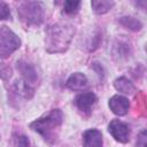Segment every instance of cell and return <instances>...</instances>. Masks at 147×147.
I'll return each instance as SVG.
<instances>
[{"label": "cell", "instance_id": "cell-8", "mask_svg": "<svg viewBox=\"0 0 147 147\" xmlns=\"http://www.w3.org/2000/svg\"><path fill=\"white\" fill-rule=\"evenodd\" d=\"M83 147H102V134L96 129H88L83 133Z\"/></svg>", "mask_w": 147, "mask_h": 147}, {"label": "cell", "instance_id": "cell-1", "mask_svg": "<svg viewBox=\"0 0 147 147\" xmlns=\"http://www.w3.org/2000/svg\"><path fill=\"white\" fill-rule=\"evenodd\" d=\"M63 122V115L60 109L51 110L46 116L40 117L30 124V127L38 132L47 142H54L57 138L60 126Z\"/></svg>", "mask_w": 147, "mask_h": 147}, {"label": "cell", "instance_id": "cell-12", "mask_svg": "<svg viewBox=\"0 0 147 147\" xmlns=\"http://www.w3.org/2000/svg\"><path fill=\"white\" fill-rule=\"evenodd\" d=\"M14 92L17 95L23 96L25 99H30L33 94V90L31 88L30 84L26 83L24 79H17L14 83Z\"/></svg>", "mask_w": 147, "mask_h": 147}, {"label": "cell", "instance_id": "cell-18", "mask_svg": "<svg viewBox=\"0 0 147 147\" xmlns=\"http://www.w3.org/2000/svg\"><path fill=\"white\" fill-rule=\"evenodd\" d=\"M136 147H147V136H146V130H142L138 137H137V142Z\"/></svg>", "mask_w": 147, "mask_h": 147}, {"label": "cell", "instance_id": "cell-5", "mask_svg": "<svg viewBox=\"0 0 147 147\" xmlns=\"http://www.w3.org/2000/svg\"><path fill=\"white\" fill-rule=\"evenodd\" d=\"M108 131L113 136V138L122 144H126L130 140V127L126 123L119 119H113L108 125Z\"/></svg>", "mask_w": 147, "mask_h": 147}, {"label": "cell", "instance_id": "cell-4", "mask_svg": "<svg viewBox=\"0 0 147 147\" xmlns=\"http://www.w3.org/2000/svg\"><path fill=\"white\" fill-rule=\"evenodd\" d=\"M21 46L20 38L7 26H0V59L11 55Z\"/></svg>", "mask_w": 147, "mask_h": 147}, {"label": "cell", "instance_id": "cell-11", "mask_svg": "<svg viewBox=\"0 0 147 147\" xmlns=\"http://www.w3.org/2000/svg\"><path fill=\"white\" fill-rule=\"evenodd\" d=\"M87 86V78L82 72L72 74L67 80V87L72 91H80Z\"/></svg>", "mask_w": 147, "mask_h": 147}, {"label": "cell", "instance_id": "cell-3", "mask_svg": "<svg viewBox=\"0 0 147 147\" xmlns=\"http://www.w3.org/2000/svg\"><path fill=\"white\" fill-rule=\"evenodd\" d=\"M17 13L21 21L25 25H39L44 20V8L41 3L37 1L21 3Z\"/></svg>", "mask_w": 147, "mask_h": 147}, {"label": "cell", "instance_id": "cell-16", "mask_svg": "<svg viewBox=\"0 0 147 147\" xmlns=\"http://www.w3.org/2000/svg\"><path fill=\"white\" fill-rule=\"evenodd\" d=\"M79 6H80V2H79V1L68 0V1H65L64 5H63V11H64L65 14H75V13L78 11Z\"/></svg>", "mask_w": 147, "mask_h": 147}, {"label": "cell", "instance_id": "cell-19", "mask_svg": "<svg viewBox=\"0 0 147 147\" xmlns=\"http://www.w3.org/2000/svg\"><path fill=\"white\" fill-rule=\"evenodd\" d=\"M10 16V9L7 3L0 2V20H7Z\"/></svg>", "mask_w": 147, "mask_h": 147}, {"label": "cell", "instance_id": "cell-15", "mask_svg": "<svg viewBox=\"0 0 147 147\" xmlns=\"http://www.w3.org/2000/svg\"><path fill=\"white\" fill-rule=\"evenodd\" d=\"M91 6L94 10V13L96 14H105L107 11H109V9H111V7L114 6L113 1H107V0H94L91 2Z\"/></svg>", "mask_w": 147, "mask_h": 147}, {"label": "cell", "instance_id": "cell-10", "mask_svg": "<svg viewBox=\"0 0 147 147\" xmlns=\"http://www.w3.org/2000/svg\"><path fill=\"white\" fill-rule=\"evenodd\" d=\"M17 69L18 71L22 74L23 79L29 83V84H34L37 83L38 76H37V71L34 69V67H32L31 64L23 62V61H18L17 62Z\"/></svg>", "mask_w": 147, "mask_h": 147}, {"label": "cell", "instance_id": "cell-7", "mask_svg": "<svg viewBox=\"0 0 147 147\" xmlns=\"http://www.w3.org/2000/svg\"><path fill=\"white\" fill-rule=\"evenodd\" d=\"M109 108L110 110L118 116H124L130 108V101L119 94H116L109 99Z\"/></svg>", "mask_w": 147, "mask_h": 147}, {"label": "cell", "instance_id": "cell-2", "mask_svg": "<svg viewBox=\"0 0 147 147\" xmlns=\"http://www.w3.org/2000/svg\"><path fill=\"white\" fill-rule=\"evenodd\" d=\"M75 33L71 25L54 24L46 30V49L49 53H59L67 49Z\"/></svg>", "mask_w": 147, "mask_h": 147}, {"label": "cell", "instance_id": "cell-17", "mask_svg": "<svg viewBox=\"0 0 147 147\" xmlns=\"http://www.w3.org/2000/svg\"><path fill=\"white\" fill-rule=\"evenodd\" d=\"M14 145L16 147H30L29 138L24 134H14Z\"/></svg>", "mask_w": 147, "mask_h": 147}, {"label": "cell", "instance_id": "cell-9", "mask_svg": "<svg viewBox=\"0 0 147 147\" xmlns=\"http://www.w3.org/2000/svg\"><path fill=\"white\" fill-rule=\"evenodd\" d=\"M131 46L129 45V42L118 39L114 42L113 46V56L117 60V61H123L130 57L131 55Z\"/></svg>", "mask_w": 147, "mask_h": 147}, {"label": "cell", "instance_id": "cell-14", "mask_svg": "<svg viewBox=\"0 0 147 147\" xmlns=\"http://www.w3.org/2000/svg\"><path fill=\"white\" fill-rule=\"evenodd\" d=\"M118 22L124 28H126V29H129L131 31H139L142 28V23L139 20H137V18H134L132 16H123V17H121L118 20Z\"/></svg>", "mask_w": 147, "mask_h": 147}, {"label": "cell", "instance_id": "cell-6", "mask_svg": "<svg viewBox=\"0 0 147 147\" xmlns=\"http://www.w3.org/2000/svg\"><path fill=\"white\" fill-rule=\"evenodd\" d=\"M96 101H98V98L93 92L80 93L75 99V103L77 108L84 114H90L93 106L96 103Z\"/></svg>", "mask_w": 147, "mask_h": 147}, {"label": "cell", "instance_id": "cell-13", "mask_svg": "<svg viewBox=\"0 0 147 147\" xmlns=\"http://www.w3.org/2000/svg\"><path fill=\"white\" fill-rule=\"evenodd\" d=\"M114 86L115 88L124 94H131L134 92V85L126 78V77H118L114 80Z\"/></svg>", "mask_w": 147, "mask_h": 147}]
</instances>
